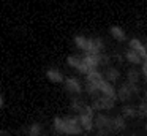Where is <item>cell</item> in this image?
<instances>
[{"label":"cell","instance_id":"obj_1","mask_svg":"<svg viewBox=\"0 0 147 136\" xmlns=\"http://www.w3.org/2000/svg\"><path fill=\"white\" fill-rule=\"evenodd\" d=\"M52 127L57 133L68 136H79L82 133V127L79 123L78 116H68V117H55L52 120Z\"/></svg>","mask_w":147,"mask_h":136},{"label":"cell","instance_id":"obj_2","mask_svg":"<svg viewBox=\"0 0 147 136\" xmlns=\"http://www.w3.org/2000/svg\"><path fill=\"white\" fill-rule=\"evenodd\" d=\"M139 93H141L139 84H130L128 81H125V82H122L117 89V100L128 104V101H131Z\"/></svg>","mask_w":147,"mask_h":136},{"label":"cell","instance_id":"obj_3","mask_svg":"<svg viewBox=\"0 0 147 136\" xmlns=\"http://www.w3.org/2000/svg\"><path fill=\"white\" fill-rule=\"evenodd\" d=\"M95 130L96 136H109L112 130V117L106 116L105 112H100L95 116Z\"/></svg>","mask_w":147,"mask_h":136},{"label":"cell","instance_id":"obj_4","mask_svg":"<svg viewBox=\"0 0 147 136\" xmlns=\"http://www.w3.org/2000/svg\"><path fill=\"white\" fill-rule=\"evenodd\" d=\"M93 108L90 104H87L86 109L81 114H78V119H79V123L82 127V130H86L87 133H90L93 128H95V114H93Z\"/></svg>","mask_w":147,"mask_h":136},{"label":"cell","instance_id":"obj_5","mask_svg":"<svg viewBox=\"0 0 147 136\" xmlns=\"http://www.w3.org/2000/svg\"><path fill=\"white\" fill-rule=\"evenodd\" d=\"M90 106H92L95 111H101V112H105V111H111V109H114V106H115V98L101 95V97H98L96 100H93Z\"/></svg>","mask_w":147,"mask_h":136},{"label":"cell","instance_id":"obj_6","mask_svg":"<svg viewBox=\"0 0 147 136\" xmlns=\"http://www.w3.org/2000/svg\"><path fill=\"white\" fill-rule=\"evenodd\" d=\"M67 63L71 66V68H74L76 71H79L81 74H89L90 70L87 68L86 62H84V57L82 55H76V54H73V55H68L67 57Z\"/></svg>","mask_w":147,"mask_h":136},{"label":"cell","instance_id":"obj_7","mask_svg":"<svg viewBox=\"0 0 147 136\" xmlns=\"http://www.w3.org/2000/svg\"><path fill=\"white\" fill-rule=\"evenodd\" d=\"M63 85H65V90H67L68 93H73L74 97H76V95H81V93H82V90H84L81 81L78 78H73V76H70V78L65 79Z\"/></svg>","mask_w":147,"mask_h":136},{"label":"cell","instance_id":"obj_8","mask_svg":"<svg viewBox=\"0 0 147 136\" xmlns=\"http://www.w3.org/2000/svg\"><path fill=\"white\" fill-rule=\"evenodd\" d=\"M128 44H130V49H133L134 52H138L142 57L144 62H147V44L146 43H142L139 38H131V40L128 41Z\"/></svg>","mask_w":147,"mask_h":136},{"label":"cell","instance_id":"obj_9","mask_svg":"<svg viewBox=\"0 0 147 136\" xmlns=\"http://www.w3.org/2000/svg\"><path fill=\"white\" fill-rule=\"evenodd\" d=\"M103 49H105V41L100 37L89 38V46H87L86 54H103Z\"/></svg>","mask_w":147,"mask_h":136},{"label":"cell","instance_id":"obj_10","mask_svg":"<svg viewBox=\"0 0 147 136\" xmlns=\"http://www.w3.org/2000/svg\"><path fill=\"white\" fill-rule=\"evenodd\" d=\"M98 87H100L101 95H105V97H111V98H115V100H117V89H115L111 82H108L106 79H103V81H100Z\"/></svg>","mask_w":147,"mask_h":136},{"label":"cell","instance_id":"obj_11","mask_svg":"<svg viewBox=\"0 0 147 136\" xmlns=\"http://www.w3.org/2000/svg\"><path fill=\"white\" fill-rule=\"evenodd\" d=\"M103 76H105V79H106L108 82L114 84V82H117L119 79H120V71H119L115 66H106Z\"/></svg>","mask_w":147,"mask_h":136},{"label":"cell","instance_id":"obj_12","mask_svg":"<svg viewBox=\"0 0 147 136\" xmlns=\"http://www.w3.org/2000/svg\"><path fill=\"white\" fill-rule=\"evenodd\" d=\"M123 57H125V60H127V62H130V63H131V65H142V63H144L142 57H141L138 52H134L133 49H130V47H128V49L125 51Z\"/></svg>","mask_w":147,"mask_h":136},{"label":"cell","instance_id":"obj_13","mask_svg":"<svg viewBox=\"0 0 147 136\" xmlns=\"http://www.w3.org/2000/svg\"><path fill=\"white\" fill-rule=\"evenodd\" d=\"M84 90H86V93L89 95L90 98H93V100H96L98 97H101V92H100V87H98V84H95V82L86 81V85H84Z\"/></svg>","mask_w":147,"mask_h":136},{"label":"cell","instance_id":"obj_14","mask_svg":"<svg viewBox=\"0 0 147 136\" xmlns=\"http://www.w3.org/2000/svg\"><path fill=\"white\" fill-rule=\"evenodd\" d=\"M46 78H48L51 82H55V84L65 82V76L62 74V71L57 70V68H49L48 71H46Z\"/></svg>","mask_w":147,"mask_h":136},{"label":"cell","instance_id":"obj_15","mask_svg":"<svg viewBox=\"0 0 147 136\" xmlns=\"http://www.w3.org/2000/svg\"><path fill=\"white\" fill-rule=\"evenodd\" d=\"M86 106H87V104H86V103H84V101L79 98V95H76V97H73V98H71L70 108H71V111H73V112L76 114V116H78V114H81V112H82V111L86 109Z\"/></svg>","mask_w":147,"mask_h":136},{"label":"cell","instance_id":"obj_16","mask_svg":"<svg viewBox=\"0 0 147 136\" xmlns=\"http://www.w3.org/2000/svg\"><path fill=\"white\" fill-rule=\"evenodd\" d=\"M122 116L125 119H134V117L139 116V111H138V106H133V104H123L122 106Z\"/></svg>","mask_w":147,"mask_h":136},{"label":"cell","instance_id":"obj_17","mask_svg":"<svg viewBox=\"0 0 147 136\" xmlns=\"http://www.w3.org/2000/svg\"><path fill=\"white\" fill-rule=\"evenodd\" d=\"M109 33H111V37L114 38V40L120 41V43L127 40V33H125V30L122 27H119V25H112V27L109 28Z\"/></svg>","mask_w":147,"mask_h":136},{"label":"cell","instance_id":"obj_18","mask_svg":"<svg viewBox=\"0 0 147 136\" xmlns=\"http://www.w3.org/2000/svg\"><path fill=\"white\" fill-rule=\"evenodd\" d=\"M125 128H127V120H125V117L122 114L112 117V130L114 131H123Z\"/></svg>","mask_w":147,"mask_h":136},{"label":"cell","instance_id":"obj_19","mask_svg":"<svg viewBox=\"0 0 147 136\" xmlns=\"http://www.w3.org/2000/svg\"><path fill=\"white\" fill-rule=\"evenodd\" d=\"M141 74L142 73L139 71V70H136V68H130L127 71V81L130 82V84H139V81H141Z\"/></svg>","mask_w":147,"mask_h":136},{"label":"cell","instance_id":"obj_20","mask_svg":"<svg viewBox=\"0 0 147 136\" xmlns=\"http://www.w3.org/2000/svg\"><path fill=\"white\" fill-rule=\"evenodd\" d=\"M73 40H74V44H76L78 49H81V51H84V52H86L87 46H89V38L84 37V35H76Z\"/></svg>","mask_w":147,"mask_h":136},{"label":"cell","instance_id":"obj_21","mask_svg":"<svg viewBox=\"0 0 147 136\" xmlns=\"http://www.w3.org/2000/svg\"><path fill=\"white\" fill-rule=\"evenodd\" d=\"M41 131H43V127L40 123H32L29 127V135H32V136H40Z\"/></svg>","mask_w":147,"mask_h":136},{"label":"cell","instance_id":"obj_22","mask_svg":"<svg viewBox=\"0 0 147 136\" xmlns=\"http://www.w3.org/2000/svg\"><path fill=\"white\" fill-rule=\"evenodd\" d=\"M138 111H139L141 117H147V100H144L142 103L138 104Z\"/></svg>","mask_w":147,"mask_h":136},{"label":"cell","instance_id":"obj_23","mask_svg":"<svg viewBox=\"0 0 147 136\" xmlns=\"http://www.w3.org/2000/svg\"><path fill=\"white\" fill-rule=\"evenodd\" d=\"M3 106H5V98L2 95V92H0V108H3Z\"/></svg>","mask_w":147,"mask_h":136},{"label":"cell","instance_id":"obj_24","mask_svg":"<svg viewBox=\"0 0 147 136\" xmlns=\"http://www.w3.org/2000/svg\"><path fill=\"white\" fill-rule=\"evenodd\" d=\"M0 136H7V133H3V131H2V133H0Z\"/></svg>","mask_w":147,"mask_h":136},{"label":"cell","instance_id":"obj_25","mask_svg":"<svg viewBox=\"0 0 147 136\" xmlns=\"http://www.w3.org/2000/svg\"><path fill=\"white\" fill-rule=\"evenodd\" d=\"M146 100H147V92H146Z\"/></svg>","mask_w":147,"mask_h":136},{"label":"cell","instance_id":"obj_26","mask_svg":"<svg viewBox=\"0 0 147 136\" xmlns=\"http://www.w3.org/2000/svg\"><path fill=\"white\" fill-rule=\"evenodd\" d=\"M131 136H138V135H131Z\"/></svg>","mask_w":147,"mask_h":136},{"label":"cell","instance_id":"obj_27","mask_svg":"<svg viewBox=\"0 0 147 136\" xmlns=\"http://www.w3.org/2000/svg\"><path fill=\"white\" fill-rule=\"evenodd\" d=\"M29 136H32V135H29Z\"/></svg>","mask_w":147,"mask_h":136},{"label":"cell","instance_id":"obj_28","mask_svg":"<svg viewBox=\"0 0 147 136\" xmlns=\"http://www.w3.org/2000/svg\"><path fill=\"white\" fill-rule=\"evenodd\" d=\"M146 128H147V125H146Z\"/></svg>","mask_w":147,"mask_h":136},{"label":"cell","instance_id":"obj_29","mask_svg":"<svg viewBox=\"0 0 147 136\" xmlns=\"http://www.w3.org/2000/svg\"><path fill=\"white\" fill-rule=\"evenodd\" d=\"M146 44H147V43H146Z\"/></svg>","mask_w":147,"mask_h":136}]
</instances>
